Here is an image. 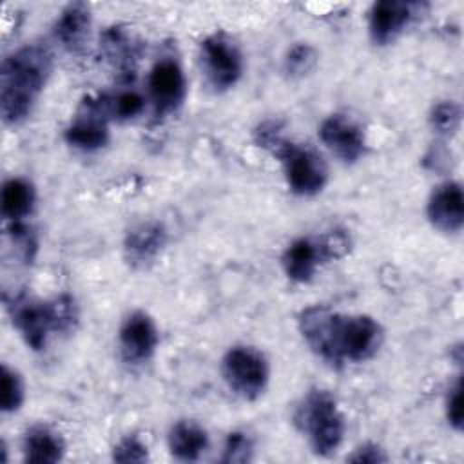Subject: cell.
<instances>
[{
	"label": "cell",
	"mask_w": 464,
	"mask_h": 464,
	"mask_svg": "<svg viewBox=\"0 0 464 464\" xmlns=\"http://www.w3.org/2000/svg\"><path fill=\"white\" fill-rule=\"evenodd\" d=\"M315 63V51L308 44H297L285 56V71L290 76L306 74Z\"/></svg>",
	"instance_id": "26"
},
{
	"label": "cell",
	"mask_w": 464,
	"mask_h": 464,
	"mask_svg": "<svg viewBox=\"0 0 464 464\" xmlns=\"http://www.w3.org/2000/svg\"><path fill=\"white\" fill-rule=\"evenodd\" d=\"M47 301H49V308H51V315H53L54 334L74 332L78 319H80V310H78L76 299L71 294H60Z\"/></svg>",
	"instance_id": "22"
},
{
	"label": "cell",
	"mask_w": 464,
	"mask_h": 464,
	"mask_svg": "<svg viewBox=\"0 0 464 464\" xmlns=\"http://www.w3.org/2000/svg\"><path fill=\"white\" fill-rule=\"evenodd\" d=\"M350 462H362V464H377V462H384L386 460V455L384 451L377 446V444H372V442H366L362 446H359L350 457H348Z\"/></svg>",
	"instance_id": "29"
},
{
	"label": "cell",
	"mask_w": 464,
	"mask_h": 464,
	"mask_svg": "<svg viewBox=\"0 0 464 464\" xmlns=\"http://www.w3.org/2000/svg\"><path fill=\"white\" fill-rule=\"evenodd\" d=\"M160 343V334L152 317L143 310L130 312L118 332V346L127 364L147 362Z\"/></svg>",
	"instance_id": "11"
},
{
	"label": "cell",
	"mask_w": 464,
	"mask_h": 464,
	"mask_svg": "<svg viewBox=\"0 0 464 464\" xmlns=\"http://www.w3.org/2000/svg\"><path fill=\"white\" fill-rule=\"evenodd\" d=\"M252 451H254L252 439L245 431H232L225 440L221 462H227V464L248 462L252 459Z\"/></svg>",
	"instance_id": "25"
},
{
	"label": "cell",
	"mask_w": 464,
	"mask_h": 464,
	"mask_svg": "<svg viewBox=\"0 0 464 464\" xmlns=\"http://www.w3.org/2000/svg\"><path fill=\"white\" fill-rule=\"evenodd\" d=\"M109 120L111 114L107 105V94L87 96L82 102L78 114L67 125L63 138L71 147L78 150H98L109 141Z\"/></svg>",
	"instance_id": "8"
},
{
	"label": "cell",
	"mask_w": 464,
	"mask_h": 464,
	"mask_svg": "<svg viewBox=\"0 0 464 464\" xmlns=\"http://www.w3.org/2000/svg\"><path fill=\"white\" fill-rule=\"evenodd\" d=\"M147 87L158 118L176 112L187 96V80L179 62L174 58L158 60L149 72Z\"/></svg>",
	"instance_id": "10"
},
{
	"label": "cell",
	"mask_w": 464,
	"mask_h": 464,
	"mask_svg": "<svg viewBox=\"0 0 464 464\" xmlns=\"http://www.w3.org/2000/svg\"><path fill=\"white\" fill-rule=\"evenodd\" d=\"M426 4L404 0H381L375 2L368 13V33L375 45L393 42L417 14L422 13Z\"/></svg>",
	"instance_id": "12"
},
{
	"label": "cell",
	"mask_w": 464,
	"mask_h": 464,
	"mask_svg": "<svg viewBox=\"0 0 464 464\" xmlns=\"http://www.w3.org/2000/svg\"><path fill=\"white\" fill-rule=\"evenodd\" d=\"M199 65L208 87L223 92L239 82L243 74V54L228 34L214 33L199 44Z\"/></svg>",
	"instance_id": "7"
},
{
	"label": "cell",
	"mask_w": 464,
	"mask_h": 464,
	"mask_svg": "<svg viewBox=\"0 0 464 464\" xmlns=\"http://www.w3.org/2000/svg\"><path fill=\"white\" fill-rule=\"evenodd\" d=\"M350 241L346 234L332 230L321 237H299L292 241L281 256V266L294 283H308L317 268L348 252Z\"/></svg>",
	"instance_id": "5"
},
{
	"label": "cell",
	"mask_w": 464,
	"mask_h": 464,
	"mask_svg": "<svg viewBox=\"0 0 464 464\" xmlns=\"http://www.w3.org/2000/svg\"><path fill=\"white\" fill-rule=\"evenodd\" d=\"M167 245L163 223L149 219L129 228L123 239V256L132 268H145L156 261Z\"/></svg>",
	"instance_id": "14"
},
{
	"label": "cell",
	"mask_w": 464,
	"mask_h": 464,
	"mask_svg": "<svg viewBox=\"0 0 464 464\" xmlns=\"http://www.w3.org/2000/svg\"><path fill=\"white\" fill-rule=\"evenodd\" d=\"M53 71V54L44 44H25L9 53L0 69V116L16 127L27 120Z\"/></svg>",
	"instance_id": "2"
},
{
	"label": "cell",
	"mask_w": 464,
	"mask_h": 464,
	"mask_svg": "<svg viewBox=\"0 0 464 464\" xmlns=\"http://www.w3.org/2000/svg\"><path fill=\"white\" fill-rule=\"evenodd\" d=\"M22 453L27 462L54 464L63 459L65 442L53 428L45 424H36L24 433Z\"/></svg>",
	"instance_id": "18"
},
{
	"label": "cell",
	"mask_w": 464,
	"mask_h": 464,
	"mask_svg": "<svg viewBox=\"0 0 464 464\" xmlns=\"http://www.w3.org/2000/svg\"><path fill=\"white\" fill-rule=\"evenodd\" d=\"M460 105L453 100H444L437 105H433L430 112V125L439 134H455L460 125Z\"/></svg>",
	"instance_id": "24"
},
{
	"label": "cell",
	"mask_w": 464,
	"mask_h": 464,
	"mask_svg": "<svg viewBox=\"0 0 464 464\" xmlns=\"http://www.w3.org/2000/svg\"><path fill=\"white\" fill-rule=\"evenodd\" d=\"M167 444L178 460L194 462L208 448V433L196 420H178L169 430Z\"/></svg>",
	"instance_id": "19"
},
{
	"label": "cell",
	"mask_w": 464,
	"mask_h": 464,
	"mask_svg": "<svg viewBox=\"0 0 464 464\" xmlns=\"http://www.w3.org/2000/svg\"><path fill=\"white\" fill-rule=\"evenodd\" d=\"M36 201L34 187L25 178H9L2 185L0 194V214L5 225L25 223L31 216Z\"/></svg>",
	"instance_id": "17"
},
{
	"label": "cell",
	"mask_w": 464,
	"mask_h": 464,
	"mask_svg": "<svg viewBox=\"0 0 464 464\" xmlns=\"http://www.w3.org/2000/svg\"><path fill=\"white\" fill-rule=\"evenodd\" d=\"M107 105H109V114L114 120L125 121L136 118L143 107L145 100L140 92L136 91H120L116 94H107Z\"/></svg>",
	"instance_id": "23"
},
{
	"label": "cell",
	"mask_w": 464,
	"mask_h": 464,
	"mask_svg": "<svg viewBox=\"0 0 464 464\" xmlns=\"http://www.w3.org/2000/svg\"><path fill=\"white\" fill-rule=\"evenodd\" d=\"M426 216L437 230L444 234L459 232L464 223V196L460 183L444 181L437 185L430 194Z\"/></svg>",
	"instance_id": "15"
},
{
	"label": "cell",
	"mask_w": 464,
	"mask_h": 464,
	"mask_svg": "<svg viewBox=\"0 0 464 464\" xmlns=\"http://www.w3.org/2000/svg\"><path fill=\"white\" fill-rule=\"evenodd\" d=\"M0 386H2V399H0L2 411L16 413L25 401V386H24L22 375L14 368H11L4 362Z\"/></svg>",
	"instance_id": "21"
},
{
	"label": "cell",
	"mask_w": 464,
	"mask_h": 464,
	"mask_svg": "<svg viewBox=\"0 0 464 464\" xmlns=\"http://www.w3.org/2000/svg\"><path fill=\"white\" fill-rule=\"evenodd\" d=\"M319 140L343 163H355L366 154L364 130L346 114H332L323 120Z\"/></svg>",
	"instance_id": "13"
},
{
	"label": "cell",
	"mask_w": 464,
	"mask_h": 464,
	"mask_svg": "<svg viewBox=\"0 0 464 464\" xmlns=\"http://www.w3.org/2000/svg\"><path fill=\"white\" fill-rule=\"evenodd\" d=\"M91 25H92L91 7L83 2H72L60 11L53 25V33L56 42H60L63 49H67L69 53H80L83 51L89 40Z\"/></svg>",
	"instance_id": "16"
},
{
	"label": "cell",
	"mask_w": 464,
	"mask_h": 464,
	"mask_svg": "<svg viewBox=\"0 0 464 464\" xmlns=\"http://www.w3.org/2000/svg\"><path fill=\"white\" fill-rule=\"evenodd\" d=\"M221 373L228 388L245 401L257 399L268 384L270 368L265 353L256 346L237 344L227 350Z\"/></svg>",
	"instance_id": "6"
},
{
	"label": "cell",
	"mask_w": 464,
	"mask_h": 464,
	"mask_svg": "<svg viewBox=\"0 0 464 464\" xmlns=\"http://www.w3.org/2000/svg\"><path fill=\"white\" fill-rule=\"evenodd\" d=\"M112 459L116 462H145L149 460V450L138 437H123L112 448Z\"/></svg>",
	"instance_id": "27"
},
{
	"label": "cell",
	"mask_w": 464,
	"mask_h": 464,
	"mask_svg": "<svg viewBox=\"0 0 464 464\" xmlns=\"http://www.w3.org/2000/svg\"><path fill=\"white\" fill-rule=\"evenodd\" d=\"M256 143L276 156L283 167L288 188L297 196L319 194L328 179L323 158L310 147L286 140L276 120L261 121L254 130Z\"/></svg>",
	"instance_id": "3"
},
{
	"label": "cell",
	"mask_w": 464,
	"mask_h": 464,
	"mask_svg": "<svg viewBox=\"0 0 464 464\" xmlns=\"http://www.w3.org/2000/svg\"><path fill=\"white\" fill-rule=\"evenodd\" d=\"M102 47L107 58H111L121 69L130 67L138 56L132 36L125 33L121 27H111L109 31H105Z\"/></svg>",
	"instance_id": "20"
},
{
	"label": "cell",
	"mask_w": 464,
	"mask_h": 464,
	"mask_svg": "<svg viewBox=\"0 0 464 464\" xmlns=\"http://www.w3.org/2000/svg\"><path fill=\"white\" fill-rule=\"evenodd\" d=\"M297 328L308 348L332 368L364 362L382 344V326L372 315H346L323 304L303 308Z\"/></svg>",
	"instance_id": "1"
},
{
	"label": "cell",
	"mask_w": 464,
	"mask_h": 464,
	"mask_svg": "<svg viewBox=\"0 0 464 464\" xmlns=\"http://www.w3.org/2000/svg\"><path fill=\"white\" fill-rule=\"evenodd\" d=\"M460 404H462V384H460V379H457L446 395V419L455 430L462 428V406Z\"/></svg>",
	"instance_id": "28"
},
{
	"label": "cell",
	"mask_w": 464,
	"mask_h": 464,
	"mask_svg": "<svg viewBox=\"0 0 464 464\" xmlns=\"http://www.w3.org/2000/svg\"><path fill=\"white\" fill-rule=\"evenodd\" d=\"M294 420L315 455L328 457L343 444L344 417L335 397L326 390H310L295 408Z\"/></svg>",
	"instance_id": "4"
},
{
	"label": "cell",
	"mask_w": 464,
	"mask_h": 464,
	"mask_svg": "<svg viewBox=\"0 0 464 464\" xmlns=\"http://www.w3.org/2000/svg\"><path fill=\"white\" fill-rule=\"evenodd\" d=\"M5 308L24 343L31 350L42 352L47 346L49 337L54 334L49 301H38L27 294H16L11 297L5 295Z\"/></svg>",
	"instance_id": "9"
}]
</instances>
